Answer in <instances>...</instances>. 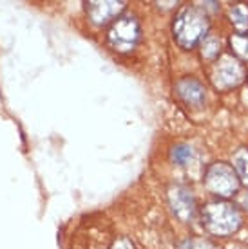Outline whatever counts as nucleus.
<instances>
[{"label": "nucleus", "mask_w": 248, "mask_h": 249, "mask_svg": "<svg viewBox=\"0 0 248 249\" xmlns=\"http://www.w3.org/2000/svg\"><path fill=\"white\" fill-rule=\"evenodd\" d=\"M208 25L210 22L205 9L198 6H185L174 20V40L181 49H194L201 40L207 38Z\"/></svg>", "instance_id": "1"}, {"label": "nucleus", "mask_w": 248, "mask_h": 249, "mask_svg": "<svg viewBox=\"0 0 248 249\" xmlns=\"http://www.w3.org/2000/svg\"><path fill=\"white\" fill-rule=\"evenodd\" d=\"M201 224L208 235L228 237L241 228L243 217L241 212L234 204H230L227 200H214L203 206Z\"/></svg>", "instance_id": "2"}, {"label": "nucleus", "mask_w": 248, "mask_h": 249, "mask_svg": "<svg viewBox=\"0 0 248 249\" xmlns=\"http://www.w3.org/2000/svg\"><path fill=\"white\" fill-rule=\"evenodd\" d=\"M203 182H205V188L212 195H217L221 199L234 197L241 188V181L237 177L236 170L232 168V164H227V162L210 164L205 172Z\"/></svg>", "instance_id": "3"}, {"label": "nucleus", "mask_w": 248, "mask_h": 249, "mask_svg": "<svg viewBox=\"0 0 248 249\" xmlns=\"http://www.w3.org/2000/svg\"><path fill=\"white\" fill-rule=\"evenodd\" d=\"M142 38V27L134 17H120L112 22L111 29L107 33V42L118 53H130L136 49Z\"/></svg>", "instance_id": "4"}, {"label": "nucleus", "mask_w": 248, "mask_h": 249, "mask_svg": "<svg viewBox=\"0 0 248 249\" xmlns=\"http://www.w3.org/2000/svg\"><path fill=\"white\" fill-rule=\"evenodd\" d=\"M245 78H247V72H245L243 63L232 54H223L214 63L210 72L212 83L219 90H228V89L237 87V85H241Z\"/></svg>", "instance_id": "5"}, {"label": "nucleus", "mask_w": 248, "mask_h": 249, "mask_svg": "<svg viewBox=\"0 0 248 249\" xmlns=\"http://www.w3.org/2000/svg\"><path fill=\"white\" fill-rule=\"evenodd\" d=\"M168 202H170L174 215L183 222H188L196 215V199L186 186L170 188L168 190Z\"/></svg>", "instance_id": "6"}, {"label": "nucleus", "mask_w": 248, "mask_h": 249, "mask_svg": "<svg viewBox=\"0 0 248 249\" xmlns=\"http://www.w3.org/2000/svg\"><path fill=\"white\" fill-rule=\"evenodd\" d=\"M87 17L94 25H107L112 20L116 22L122 11L125 9V2H87Z\"/></svg>", "instance_id": "7"}, {"label": "nucleus", "mask_w": 248, "mask_h": 249, "mask_svg": "<svg viewBox=\"0 0 248 249\" xmlns=\"http://www.w3.org/2000/svg\"><path fill=\"white\" fill-rule=\"evenodd\" d=\"M176 94L185 105L192 108H201L205 103V87L196 78H181L176 83Z\"/></svg>", "instance_id": "8"}, {"label": "nucleus", "mask_w": 248, "mask_h": 249, "mask_svg": "<svg viewBox=\"0 0 248 249\" xmlns=\"http://www.w3.org/2000/svg\"><path fill=\"white\" fill-rule=\"evenodd\" d=\"M230 24L237 33H248V6L247 4H234L228 9Z\"/></svg>", "instance_id": "9"}, {"label": "nucleus", "mask_w": 248, "mask_h": 249, "mask_svg": "<svg viewBox=\"0 0 248 249\" xmlns=\"http://www.w3.org/2000/svg\"><path fill=\"white\" fill-rule=\"evenodd\" d=\"M232 168L236 170L241 184H247L248 186V150L247 148H239L234 154V157H232Z\"/></svg>", "instance_id": "10"}, {"label": "nucleus", "mask_w": 248, "mask_h": 249, "mask_svg": "<svg viewBox=\"0 0 248 249\" xmlns=\"http://www.w3.org/2000/svg\"><path fill=\"white\" fill-rule=\"evenodd\" d=\"M230 47L237 60H248V33H236L230 36Z\"/></svg>", "instance_id": "11"}, {"label": "nucleus", "mask_w": 248, "mask_h": 249, "mask_svg": "<svg viewBox=\"0 0 248 249\" xmlns=\"http://www.w3.org/2000/svg\"><path fill=\"white\" fill-rule=\"evenodd\" d=\"M201 54L205 60L212 62V60H217L219 54H221V49H223V44H221V40L219 38H214V36H207L203 40V44H201Z\"/></svg>", "instance_id": "12"}, {"label": "nucleus", "mask_w": 248, "mask_h": 249, "mask_svg": "<svg viewBox=\"0 0 248 249\" xmlns=\"http://www.w3.org/2000/svg\"><path fill=\"white\" fill-rule=\"evenodd\" d=\"M170 157H172L174 164H180V166H185L186 162L194 157V150L188 146V144H178L174 146L172 152H170Z\"/></svg>", "instance_id": "13"}, {"label": "nucleus", "mask_w": 248, "mask_h": 249, "mask_svg": "<svg viewBox=\"0 0 248 249\" xmlns=\"http://www.w3.org/2000/svg\"><path fill=\"white\" fill-rule=\"evenodd\" d=\"M190 249H219L214 242L205 240V238H198V240H190Z\"/></svg>", "instance_id": "14"}, {"label": "nucleus", "mask_w": 248, "mask_h": 249, "mask_svg": "<svg viewBox=\"0 0 248 249\" xmlns=\"http://www.w3.org/2000/svg\"><path fill=\"white\" fill-rule=\"evenodd\" d=\"M112 249H134V246H132L129 238H120L118 242H114Z\"/></svg>", "instance_id": "15"}, {"label": "nucleus", "mask_w": 248, "mask_h": 249, "mask_svg": "<svg viewBox=\"0 0 248 249\" xmlns=\"http://www.w3.org/2000/svg\"><path fill=\"white\" fill-rule=\"evenodd\" d=\"M181 249H190V240H186L185 244H183V248Z\"/></svg>", "instance_id": "16"}, {"label": "nucleus", "mask_w": 248, "mask_h": 249, "mask_svg": "<svg viewBox=\"0 0 248 249\" xmlns=\"http://www.w3.org/2000/svg\"><path fill=\"white\" fill-rule=\"evenodd\" d=\"M245 206L248 208V195H247V199H245Z\"/></svg>", "instance_id": "17"}]
</instances>
